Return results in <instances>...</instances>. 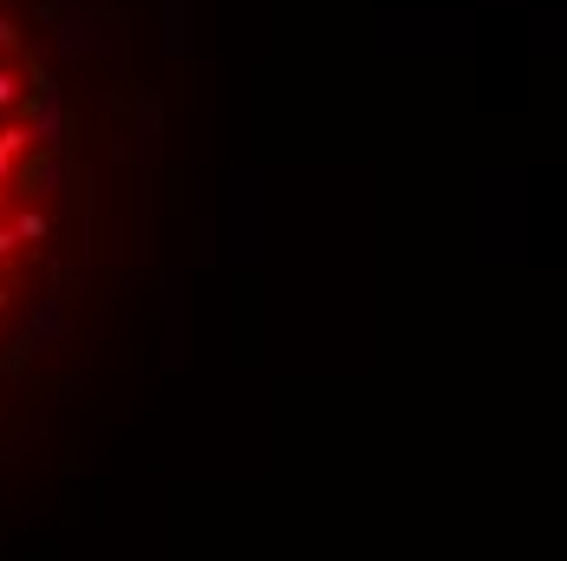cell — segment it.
I'll list each match as a JSON object with an SVG mask.
<instances>
[{
    "mask_svg": "<svg viewBox=\"0 0 567 561\" xmlns=\"http://www.w3.org/2000/svg\"><path fill=\"white\" fill-rule=\"evenodd\" d=\"M7 223H13V235H20L27 248H40V242L53 235V223H47V210H40V203H13V210H7Z\"/></svg>",
    "mask_w": 567,
    "mask_h": 561,
    "instance_id": "cell-4",
    "label": "cell"
},
{
    "mask_svg": "<svg viewBox=\"0 0 567 561\" xmlns=\"http://www.w3.org/2000/svg\"><path fill=\"white\" fill-rule=\"evenodd\" d=\"M92 40H85V27L79 20H65V33H59V53H85Z\"/></svg>",
    "mask_w": 567,
    "mask_h": 561,
    "instance_id": "cell-8",
    "label": "cell"
},
{
    "mask_svg": "<svg viewBox=\"0 0 567 561\" xmlns=\"http://www.w3.org/2000/svg\"><path fill=\"white\" fill-rule=\"evenodd\" d=\"M27 334L40 339V346H47V339H59V334H65V300H59V294H53V300H40V314L27 320Z\"/></svg>",
    "mask_w": 567,
    "mask_h": 561,
    "instance_id": "cell-6",
    "label": "cell"
},
{
    "mask_svg": "<svg viewBox=\"0 0 567 561\" xmlns=\"http://www.w3.org/2000/svg\"><path fill=\"white\" fill-rule=\"evenodd\" d=\"M7 300H13V287H7V280H0V314H7Z\"/></svg>",
    "mask_w": 567,
    "mask_h": 561,
    "instance_id": "cell-11",
    "label": "cell"
},
{
    "mask_svg": "<svg viewBox=\"0 0 567 561\" xmlns=\"http://www.w3.org/2000/svg\"><path fill=\"white\" fill-rule=\"evenodd\" d=\"M20 248H27V242H20V235H13V223H0V268H7V262H13V255H20Z\"/></svg>",
    "mask_w": 567,
    "mask_h": 561,
    "instance_id": "cell-9",
    "label": "cell"
},
{
    "mask_svg": "<svg viewBox=\"0 0 567 561\" xmlns=\"http://www.w3.org/2000/svg\"><path fill=\"white\" fill-rule=\"evenodd\" d=\"M13 47H20V27H13V20L0 13V53H13Z\"/></svg>",
    "mask_w": 567,
    "mask_h": 561,
    "instance_id": "cell-10",
    "label": "cell"
},
{
    "mask_svg": "<svg viewBox=\"0 0 567 561\" xmlns=\"http://www.w3.org/2000/svg\"><path fill=\"white\" fill-rule=\"evenodd\" d=\"M0 210H7V176H0Z\"/></svg>",
    "mask_w": 567,
    "mask_h": 561,
    "instance_id": "cell-12",
    "label": "cell"
},
{
    "mask_svg": "<svg viewBox=\"0 0 567 561\" xmlns=\"http://www.w3.org/2000/svg\"><path fill=\"white\" fill-rule=\"evenodd\" d=\"M59 183H65V157H40V164L27 157L20 164V190L27 196H59Z\"/></svg>",
    "mask_w": 567,
    "mask_h": 561,
    "instance_id": "cell-3",
    "label": "cell"
},
{
    "mask_svg": "<svg viewBox=\"0 0 567 561\" xmlns=\"http://www.w3.org/2000/svg\"><path fill=\"white\" fill-rule=\"evenodd\" d=\"M27 85H33V79H20V72L7 65V53H0V118H7V112H27V99H33Z\"/></svg>",
    "mask_w": 567,
    "mask_h": 561,
    "instance_id": "cell-5",
    "label": "cell"
},
{
    "mask_svg": "<svg viewBox=\"0 0 567 561\" xmlns=\"http://www.w3.org/2000/svg\"><path fill=\"white\" fill-rule=\"evenodd\" d=\"M33 144H40V137H33V124H13V118H7V124H0V176H13V170L27 164V157H33Z\"/></svg>",
    "mask_w": 567,
    "mask_h": 561,
    "instance_id": "cell-2",
    "label": "cell"
},
{
    "mask_svg": "<svg viewBox=\"0 0 567 561\" xmlns=\"http://www.w3.org/2000/svg\"><path fill=\"white\" fill-rule=\"evenodd\" d=\"M27 124H33V137H40V151H47V157H59V151H65V99H59V79H53V72H40V65H33Z\"/></svg>",
    "mask_w": 567,
    "mask_h": 561,
    "instance_id": "cell-1",
    "label": "cell"
},
{
    "mask_svg": "<svg viewBox=\"0 0 567 561\" xmlns=\"http://www.w3.org/2000/svg\"><path fill=\"white\" fill-rule=\"evenodd\" d=\"M33 353H40V339L20 334L13 346H0V373H27V359H33Z\"/></svg>",
    "mask_w": 567,
    "mask_h": 561,
    "instance_id": "cell-7",
    "label": "cell"
}]
</instances>
